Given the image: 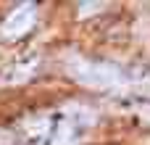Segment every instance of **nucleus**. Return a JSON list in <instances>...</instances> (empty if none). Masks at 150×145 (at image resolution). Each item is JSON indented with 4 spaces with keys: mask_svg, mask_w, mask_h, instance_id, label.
<instances>
[{
    "mask_svg": "<svg viewBox=\"0 0 150 145\" xmlns=\"http://www.w3.org/2000/svg\"><path fill=\"white\" fill-rule=\"evenodd\" d=\"M74 77L90 87H119L124 82V74L119 66L113 63H103V61H76L74 63Z\"/></svg>",
    "mask_w": 150,
    "mask_h": 145,
    "instance_id": "nucleus-1",
    "label": "nucleus"
},
{
    "mask_svg": "<svg viewBox=\"0 0 150 145\" xmlns=\"http://www.w3.org/2000/svg\"><path fill=\"white\" fill-rule=\"evenodd\" d=\"M34 5H29V3H24V5H18L16 11H11L5 18H3V24H0V37L3 40H18V37H24L29 29H32V24H34Z\"/></svg>",
    "mask_w": 150,
    "mask_h": 145,
    "instance_id": "nucleus-2",
    "label": "nucleus"
},
{
    "mask_svg": "<svg viewBox=\"0 0 150 145\" xmlns=\"http://www.w3.org/2000/svg\"><path fill=\"white\" fill-rule=\"evenodd\" d=\"M103 8V3H82L79 5V11H100Z\"/></svg>",
    "mask_w": 150,
    "mask_h": 145,
    "instance_id": "nucleus-3",
    "label": "nucleus"
}]
</instances>
